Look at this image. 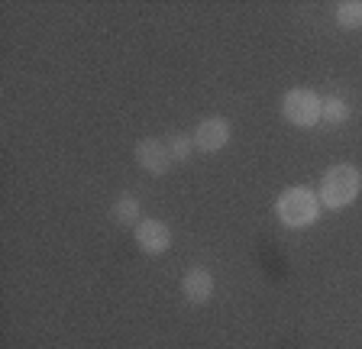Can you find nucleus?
<instances>
[{
  "label": "nucleus",
  "instance_id": "f03ea898",
  "mask_svg": "<svg viewBox=\"0 0 362 349\" xmlns=\"http://www.w3.org/2000/svg\"><path fill=\"white\" fill-rule=\"evenodd\" d=\"M275 213L288 230H308L320 220V198L304 184L285 188L275 201Z\"/></svg>",
  "mask_w": 362,
  "mask_h": 349
},
{
  "label": "nucleus",
  "instance_id": "39448f33",
  "mask_svg": "<svg viewBox=\"0 0 362 349\" xmlns=\"http://www.w3.org/2000/svg\"><path fill=\"white\" fill-rule=\"evenodd\" d=\"M133 159H136V165L149 174H165V172H172V165H175L165 139H156V136L139 139V143L133 146Z\"/></svg>",
  "mask_w": 362,
  "mask_h": 349
},
{
  "label": "nucleus",
  "instance_id": "1a4fd4ad",
  "mask_svg": "<svg viewBox=\"0 0 362 349\" xmlns=\"http://www.w3.org/2000/svg\"><path fill=\"white\" fill-rule=\"evenodd\" d=\"M333 20H337L339 30H362V0H343V4H337V10H333Z\"/></svg>",
  "mask_w": 362,
  "mask_h": 349
},
{
  "label": "nucleus",
  "instance_id": "9b49d317",
  "mask_svg": "<svg viewBox=\"0 0 362 349\" xmlns=\"http://www.w3.org/2000/svg\"><path fill=\"white\" fill-rule=\"evenodd\" d=\"M168 152H172V162H188L191 152H194V139L185 136V133H172V136L165 139Z\"/></svg>",
  "mask_w": 362,
  "mask_h": 349
},
{
  "label": "nucleus",
  "instance_id": "6e6552de",
  "mask_svg": "<svg viewBox=\"0 0 362 349\" xmlns=\"http://www.w3.org/2000/svg\"><path fill=\"white\" fill-rule=\"evenodd\" d=\"M110 220L117 223V227H136V223L143 220V217H139V198L129 194V191H123L120 198L110 204Z\"/></svg>",
  "mask_w": 362,
  "mask_h": 349
},
{
  "label": "nucleus",
  "instance_id": "9d476101",
  "mask_svg": "<svg viewBox=\"0 0 362 349\" xmlns=\"http://www.w3.org/2000/svg\"><path fill=\"white\" fill-rule=\"evenodd\" d=\"M349 120V104L339 94L324 97V110H320V123H330V126H343Z\"/></svg>",
  "mask_w": 362,
  "mask_h": 349
},
{
  "label": "nucleus",
  "instance_id": "423d86ee",
  "mask_svg": "<svg viewBox=\"0 0 362 349\" xmlns=\"http://www.w3.org/2000/svg\"><path fill=\"white\" fill-rule=\"evenodd\" d=\"M230 136H233V126H230V120H223V117H204L194 126V133H191L197 152H220L230 143Z\"/></svg>",
  "mask_w": 362,
  "mask_h": 349
},
{
  "label": "nucleus",
  "instance_id": "20e7f679",
  "mask_svg": "<svg viewBox=\"0 0 362 349\" xmlns=\"http://www.w3.org/2000/svg\"><path fill=\"white\" fill-rule=\"evenodd\" d=\"M133 239L146 256H165L172 249V227L158 217H143L133 227Z\"/></svg>",
  "mask_w": 362,
  "mask_h": 349
},
{
  "label": "nucleus",
  "instance_id": "f257e3e1",
  "mask_svg": "<svg viewBox=\"0 0 362 349\" xmlns=\"http://www.w3.org/2000/svg\"><path fill=\"white\" fill-rule=\"evenodd\" d=\"M362 191V172L349 162H339V165H330L324 174H320V184H317V198H320V207L327 211H343L349 207Z\"/></svg>",
  "mask_w": 362,
  "mask_h": 349
},
{
  "label": "nucleus",
  "instance_id": "7ed1b4c3",
  "mask_svg": "<svg viewBox=\"0 0 362 349\" xmlns=\"http://www.w3.org/2000/svg\"><path fill=\"white\" fill-rule=\"evenodd\" d=\"M320 110H324V97L310 88H291L281 97V117L298 129H310L320 123Z\"/></svg>",
  "mask_w": 362,
  "mask_h": 349
},
{
  "label": "nucleus",
  "instance_id": "0eeeda50",
  "mask_svg": "<svg viewBox=\"0 0 362 349\" xmlns=\"http://www.w3.org/2000/svg\"><path fill=\"white\" fill-rule=\"evenodd\" d=\"M214 288H217V281L207 266H191L181 275V295L188 304H207L214 297Z\"/></svg>",
  "mask_w": 362,
  "mask_h": 349
}]
</instances>
